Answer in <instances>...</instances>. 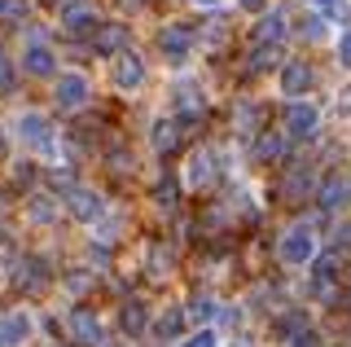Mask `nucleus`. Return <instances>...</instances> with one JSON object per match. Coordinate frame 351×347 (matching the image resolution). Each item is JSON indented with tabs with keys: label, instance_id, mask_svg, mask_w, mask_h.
<instances>
[{
	"label": "nucleus",
	"instance_id": "393cba45",
	"mask_svg": "<svg viewBox=\"0 0 351 347\" xmlns=\"http://www.w3.org/2000/svg\"><path fill=\"white\" fill-rule=\"evenodd\" d=\"M189 317H193V321H211V317H215V303H211V299H193V303H189Z\"/></svg>",
	"mask_w": 351,
	"mask_h": 347
},
{
	"label": "nucleus",
	"instance_id": "c756f323",
	"mask_svg": "<svg viewBox=\"0 0 351 347\" xmlns=\"http://www.w3.org/2000/svg\"><path fill=\"white\" fill-rule=\"evenodd\" d=\"M180 347H219V343H215V334H211V330H197V334H189V339H184Z\"/></svg>",
	"mask_w": 351,
	"mask_h": 347
},
{
	"label": "nucleus",
	"instance_id": "412c9836",
	"mask_svg": "<svg viewBox=\"0 0 351 347\" xmlns=\"http://www.w3.org/2000/svg\"><path fill=\"white\" fill-rule=\"evenodd\" d=\"M176 106H180V115H184V119H197V115H202V93L184 88V93H180V101H176Z\"/></svg>",
	"mask_w": 351,
	"mask_h": 347
},
{
	"label": "nucleus",
	"instance_id": "a211bd4d",
	"mask_svg": "<svg viewBox=\"0 0 351 347\" xmlns=\"http://www.w3.org/2000/svg\"><path fill=\"white\" fill-rule=\"evenodd\" d=\"M189 180L193 185H211V154H206V149H197L189 158Z\"/></svg>",
	"mask_w": 351,
	"mask_h": 347
},
{
	"label": "nucleus",
	"instance_id": "ddd939ff",
	"mask_svg": "<svg viewBox=\"0 0 351 347\" xmlns=\"http://www.w3.org/2000/svg\"><path fill=\"white\" fill-rule=\"evenodd\" d=\"M22 67H27L31 75H53V71H58V67H53V53L44 45H31L27 53H22Z\"/></svg>",
	"mask_w": 351,
	"mask_h": 347
},
{
	"label": "nucleus",
	"instance_id": "2eb2a0df",
	"mask_svg": "<svg viewBox=\"0 0 351 347\" xmlns=\"http://www.w3.org/2000/svg\"><path fill=\"white\" fill-rule=\"evenodd\" d=\"M176 141H180L176 123H171V119H158V123H154V149H158V154H171Z\"/></svg>",
	"mask_w": 351,
	"mask_h": 347
},
{
	"label": "nucleus",
	"instance_id": "1a4fd4ad",
	"mask_svg": "<svg viewBox=\"0 0 351 347\" xmlns=\"http://www.w3.org/2000/svg\"><path fill=\"white\" fill-rule=\"evenodd\" d=\"M14 281H18L22 290H44V286H49V273H44V264H40V259H18Z\"/></svg>",
	"mask_w": 351,
	"mask_h": 347
},
{
	"label": "nucleus",
	"instance_id": "a878e982",
	"mask_svg": "<svg viewBox=\"0 0 351 347\" xmlns=\"http://www.w3.org/2000/svg\"><path fill=\"white\" fill-rule=\"evenodd\" d=\"M272 62H277V49H272V45L263 49V45H259L255 58H250V71H263V67H272Z\"/></svg>",
	"mask_w": 351,
	"mask_h": 347
},
{
	"label": "nucleus",
	"instance_id": "f257e3e1",
	"mask_svg": "<svg viewBox=\"0 0 351 347\" xmlns=\"http://www.w3.org/2000/svg\"><path fill=\"white\" fill-rule=\"evenodd\" d=\"M281 259L290 268L312 264V259H316V233H312V224H294V229L281 237Z\"/></svg>",
	"mask_w": 351,
	"mask_h": 347
},
{
	"label": "nucleus",
	"instance_id": "5701e85b",
	"mask_svg": "<svg viewBox=\"0 0 351 347\" xmlns=\"http://www.w3.org/2000/svg\"><path fill=\"white\" fill-rule=\"evenodd\" d=\"M338 264H343V255H338V251L321 255V259H316V277H334V268H338Z\"/></svg>",
	"mask_w": 351,
	"mask_h": 347
},
{
	"label": "nucleus",
	"instance_id": "c9c22d12",
	"mask_svg": "<svg viewBox=\"0 0 351 347\" xmlns=\"http://www.w3.org/2000/svg\"><path fill=\"white\" fill-rule=\"evenodd\" d=\"M9 154V145H5V136H0V158H5Z\"/></svg>",
	"mask_w": 351,
	"mask_h": 347
},
{
	"label": "nucleus",
	"instance_id": "7c9ffc66",
	"mask_svg": "<svg viewBox=\"0 0 351 347\" xmlns=\"http://www.w3.org/2000/svg\"><path fill=\"white\" fill-rule=\"evenodd\" d=\"M303 189H307V171H294V176L285 180V198H299Z\"/></svg>",
	"mask_w": 351,
	"mask_h": 347
},
{
	"label": "nucleus",
	"instance_id": "6ab92c4d",
	"mask_svg": "<svg viewBox=\"0 0 351 347\" xmlns=\"http://www.w3.org/2000/svg\"><path fill=\"white\" fill-rule=\"evenodd\" d=\"M180 325H184V312L180 308H167L158 317V325H154V330H158V339H176V334H180Z\"/></svg>",
	"mask_w": 351,
	"mask_h": 347
},
{
	"label": "nucleus",
	"instance_id": "c85d7f7f",
	"mask_svg": "<svg viewBox=\"0 0 351 347\" xmlns=\"http://www.w3.org/2000/svg\"><path fill=\"white\" fill-rule=\"evenodd\" d=\"M31 215H36V220H53V198H31Z\"/></svg>",
	"mask_w": 351,
	"mask_h": 347
},
{
	"label": "nucleus",
	"instance_id": "bb28decb",
	"mask_svg": "<svg viewBox=\"0 0 351 347\" xmlns=\"http://www.w3.org/2000/svg\"><path fill=\"white\" fill-rule=\"evenodd\" d=\"M255 154H259V158H277V154H281V141H277V136H259Z\"/></svg>",
	"mask_w": 351,
	"mask_h": 347
},
{
	"label": "nucleus",
	"instance_id": "9d476101",
	"mask_svg": "<svg viewBox=\"0 0 351 347\" xmlns=\"http://www.w3.org/2000/svg\"><path fill=\"white\" fill-rule=\"evenodd\" d=\"M97 23V9L88 5V0H71V5L62 9V27L66 31H84V27H93Z\"/></svg>",
	"mask_w": 351,
	"mask_h": 347
},
{
	"label": "nucleus",
	"instance_id": "f8f14e48",
	"mask_svg": "<svg viewBox=\"0 0 351 347\" xmlns=\"http://www.w3.org/2000/svg\"><path fill=\"white\" fill-rule=\"evenodd\" d=\"M307 84H312V71H307L303 62H290V67H285V75H281V88H285V97H299V93H307Z\"/></svg>",
	"mask_w": 351,
	"mask_h": 347
},
{
	"label": "nucleus",
	"instance_id": "423d86ee",
	"mask_svg": "<svg viewBox=\"0 0 351 347\" xmlns=\"http://www.w3.org/2000/svg\"><path fill=\"white\" fill-rule=\"evenodd\" d=\"M31 339V317L27 312H5L0 317V347H22Z\"/></svg>",
	"mask_w": 351,
	"mask_h": 347
},
{
	"label": "nucleus",
	"instance_id": "6e6552de",
	"mask_svg": "<svg viewBox=\"0 0 351 347\" xmlns=\"http://www.w3.org/2000/svg\"><path fill=\"white\" fill-rule=\"evenodd\" d=\"M66 211L75 215V220H97V215H101V198H97L93 189H71L66 193Z\"/></svg>",
	"mask_w": 351,
	"mask_h": 347
},
{
	"label": "nucleus",
	"instance_id": "9b49d317",
	"mask_svg": "<svg viewBox=\"0 0 351 347\" xmlns=\"http://www.w3.org/2000/svg\"><path fill=\"white\" fill-rule=\"evenodd\" d=\"M114 80H119V88H141V84H145V67H141V58L123 53L119 67H114Z\"/></svg>",
	"mask_w": 351,
	"mask_h": 347
},
{
	"label": "nucleus",
	"instance_id": "f704fd0d",
	"mask_svg": "<svg viewBox=\"0 0 351 347\" xmlns=\"http://www.w3.org/2000/svg\"><path fill=\"white\" fill-rule=\"evenodd\" d=\"M241 9H263V0H237Z\"/></svg>",
	"mask_w": 351,
	"mask_h": 347
},
{
	"label": "nucleus",
	"instance_id": "f3484780",
	"mask_svg": "<svg viewBox=\"0 0 351 347\" xmlns=\"http://www.w3.org/2000/svg\"><path fill=\"white\" fill-rule=\"evenodd\" d=\"M343 198H351V185H347V180H338V176H329L325 189H321V207H338Z\"/></svg>",
	"mask_w": 351,
	"mask_h": 347
},
{
	"label": "nucleus",
	"instance_id": "cd10ccee",
	"mask_svg": "<svg viewBox=\"0 0 351 347\" xmlns=\"http://www.w3.org/2000/svg\"><path fill=\"white\" fill-rule=\"evenodd\" d=\"M9 93H14V62L0 58V97H9Z\"/></svg>",
	"mask_w": 351,
	"mask_h": 347
},
{
	"label": "nucleus",
	"instance_id": "7ed1b4c3",
	"mask_svg": "<svg viewBox=\"0 0 351 347\" xmlns=\"http://www.w3.org/2000/svg\"><path fill=\"white\" fill-rule=\"evenodd\" d=\"M66 325H71V339L80 347H101V325H97V317L88 308H75L71 317H66Z\"/></svg>",
	"mask_w": 351,
	"mask_h": 347
},
{
	"label": "nucleus",
	"instance_id": "20e7f679",
	"mask_svg": "<svg viewBox=\"0 0 351 347\" xmlns=\"http://www.w3.org/2000/svg\"><path fill=\"white\" fill-rule=\"evenodd\" d=\"M18 132H22V141H27V145H36V149H58V141L49 136V119L44 115H22L18 119Z\"/></svg>",
	"mask_w": 351,
	"mask_h": 347
},
{
	"label": "nucleus",
	"instance_id": "4c0bfd02",
	"mask_svg": "<svg viewBox=\"0 0 351 347\" xmlns=\"http://www.w3.org/2000/svg\"><path fill=\"white\" fill-rule=\"evenodd\" d=\"M316 5H329V0H316Z\"/></svg>",
	"mask_w": 351,
	"mask_h": 347
},
{
	"label": "nucleus",
	"instance_id": "4468645a",
	"mask_svg": "<svg viewBox=\"0 0 351 347\" xmlns=\"http://www.w3.org/2000/svg\"><path fill=\"white\" fill-rule=\"evenodd\" d=\"M123 40H128V27H101V31L93 36V49H97V53H119V45H123Z\"/></svg>",
	"mask_w": 351,
	"mask_h": 347
},
{
	"label": "nucleus",
	"instance_id": "4be33fe9",
	"mask_svg": "<svg viewBox=\"0 0 351 347\" xmlns=\"http://www.w3.org/2000/svg\"><path fill=\"white\" fill-rule=\"evenodd\" d=\"M0 18L5 23H22L27 18V0H0Z\"/></svg>",
	"mask_w": 351,
	"mask_h": 347
},
{
	"label": "nucleus",
	"instance_id": "e433bc0d",
	"mask_svg": "<svg viewBox=\"0 0 351 347\" xmlns=\"http://www.w3.org/2000/svg\"><path fill=\"white\" fill-rule=\"evenodd\" d=\"M197 5H219V0H197Z\"/></svg>",
	"mask_w": 351,
	"mask_h": 347
},
{
	"label": "nucleus",
	"instance_id": "b1692460",
	"mask_svg": "<svg viewBox=\"0 0 351 347\" xmlns=\"http://www.w3.org/2000/svg\"><path fill=\"white\" fill-rule=\"evenodd\" d=\"M303 325H307L303 312H290V317L281 321V334H285V339H299V330H303Z\"/></svg>",
	"mask_w": 351,
	"mask_h": 347
},
{
	"label": "nucleus",
	"instance_id": "aec40b11",
	"mask_svg": "<svg viewBox=\"0 0 351 347\" xmlns=\"http://www.w3.org/2000/svg\"><path fill=\"white\" fill-rule=\"evenodd\" d=\"M123 330L128 334H141V330H145V308H141V303H128V308H123Z\"/></svg>",
	"mask_w": 351,
	"mask_h": 347
},
{
	"label": "nucleus",
	"instance_id": "f03ea898",
	"mask_svg": "<svg viewBox=\"0 0 351 347\" xmlns=\"http://www.w3.org/2000/svg\"><path fill=\"white\" fill-rule=\"evenodd\" d=\"M281 123H285V132L290 136H312L316 132V123H321V110L316 106H307V101H290L285 106V115H281Z\"/></svg>",
	"mask_w": 351,
	"mask_h": 347
},
{
	"label": "nucleus",
	"instance_id": "2f4dec72",
	"mask_svg": "<svg viewBox=\"0 0 351 347\" xmlns=\"http://www.w3.org/2000/svg\"><path fill=\"white\" fill-rule=\"evenodd\" d=\"M338 62L351 67V31H347V36H338Z\"/></svg>",
	"mask_w": 351,
	"mask_h": 347
},
{
	"label": "nucleus",
	"instance_id": "0eeeda50",
	"mask_svg": "<svg viewBox=\"0 0 351 347\" xmlns=\"http://www.w3.org/2000/svg\"><path fill=\"white\" fill-rule=\"evenodd\" d=\"M88 101V80L84 75H58V106L62 110H75V106H84Z\"/></svg>",
	"mask_w": 351,
	"mask_h": 347
},
{
	"label": "nucleus",
	"instance_id": "72a5a7b5",
	"mask_svg": "<svg viewBox=\"0 0 351 347\" xmlns=\"http://www.w3.org/2000/svg\"><path fill=\"white\" fill-rule=\"evenodd\" d=\"M294 347H316V334H299V339H290Z\"/></svg>",
	"mask_w": 351,
	"mask_h": 347
},
{
	"label": "nucleus",
	"instance_id": "dca6fc26",
	"mask_svg": "<svg viewBox=\"0 0 351 347\" xmlns=\"http://www.w3.org/2000/svg\"><path fill=\"white\" fill-rule=\"evenodd\" d=\"M281 27H285V18L277 14V9H272V14L255 27V40H259V45H272V40H281Z\"/></svg>",
	"mask_w": 351,
	"mask_h": 347
},
{
	"label": "nucleus",
	"instance_id": "39448f33",
	"mask_svg": "<svg viewBox=\"0 0 351 347\" xmlns=\"http://www.w3.org/2000/svg\"><path fill=\"white\" fill-rule=\"evenodd\" d=\"M189 40H193V36H189V27H184V23H171V27H162V31H158V49L167 53L176 67H180L184 53H189Z\"/></svg>",
	"mask_w": 351,
	"mask_h": 347
},
{
	"label": "nucleus",
	"instance_id": "473e14b6",
	"mask_svg": "<svg viewBox=\"0 0 351 347\" xmlns=\"http://www.w3.org/2000/svg\"><path fill=\"white\" fill-rule=\"evenodd\" d=\"M171 202H176V185H171V180H167V185L158 189V207H171Z\"/></svg>",
	"mask_w": 351,
	"mask_h": 347
}]
</instances>
